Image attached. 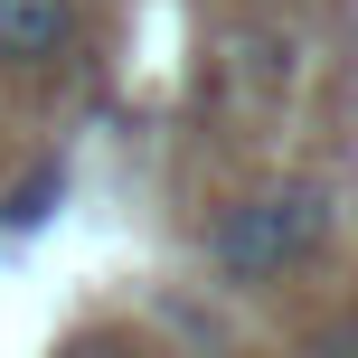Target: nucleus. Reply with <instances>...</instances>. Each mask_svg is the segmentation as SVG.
<instances>
[{
  "label": "nucleus",
  "instance_id": "f257e3e1",
  "mask_svg": "<svg viewBox=\"0 0 358 358\" xmlns=\"http://www.w3.org/2000/svg\"><path fill=\"white\" fill-rule=\"evenodd\" d=\"M321 245H330V189H321V179L255 189V198H236V208L208 227V264L227 273L236 292L283 283V273H292V264H311Z\"/></svg>",
  "mask_w": 358,
  "mask_h": 358
},
{
  "label": "nucleus",
  "instance_id": "f03ea898",
  "mask_svg": "<svg viewBox=\"0 0 358 358\" xmlns=\"http://www.w3.org/2000/svg\"><path fill=\"white\" fill-rule=\"evenodd\" d=\"M76 0H0V66L10 76H38V66H57V57L76 48Z\"/></svg>",
  "mask_w": 358,
  "mask_h": 358
},
{
  "label": "nucleus",
  "instance_id": "7ed1b4c3",
  "mask_svg": "<svg viewBox=\"0 0 358 358\" xmlns=\"http://www.w3.org/2000/svg\"><path fill=\"white\" fill-rule=\"evenodd\" d=\"M57 198H66V170H29V179H19V189H10V208H0V227H38V217H48L57 208Z\"/></svg>",
  "mask_w": 358,
  "mask_h": 358
},
{
  "label": "nucleus",
  "instance_id": "20e7f679",
  "mask_svg": "<svg viewBox=\"0 0 358 358\" xmlns=\"http://www.w3.org/2000/svg\"><path fill=\"white\" fill-rule=\"evenodd\" d=\"M302 358H358V321H330V330H321V340H311Z\"/></svg>",
  "mask_w": 358,
  "mask_h": 358
}]
</instances>
